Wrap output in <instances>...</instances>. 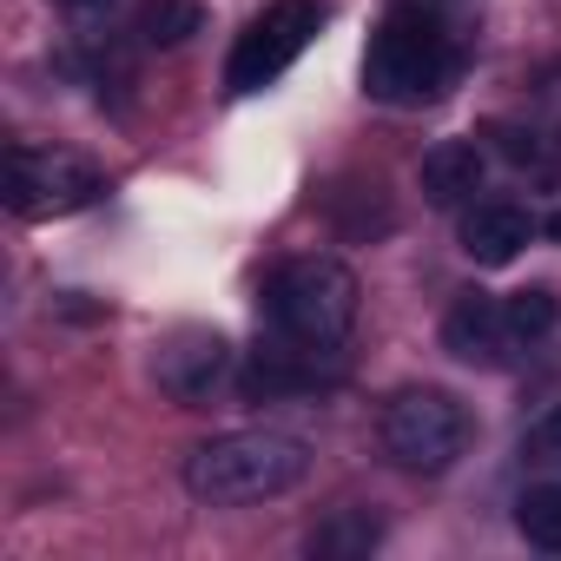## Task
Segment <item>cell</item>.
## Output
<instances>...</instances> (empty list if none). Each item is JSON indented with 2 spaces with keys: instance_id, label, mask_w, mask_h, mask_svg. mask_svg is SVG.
Wrapping results in <instances>:
<instances>
[{
  "instance_id": "obj_2",
  "label": "cell",
  "mask_w": 561,
  "mask_h": 561,
  "mask_svg": "<svg viewBox=\"0 0 561 561\" xmlns=\"http://www.w3.org/2000/svg\"><path fill=\"white\" fill-rule=\"evenodd\" d=\"M264 311L305 357H331L357 324V271L344 257H291L264 285Z\"/></svg>"
},
{
  "instance_id": "obj_15",
  "label": "cell",
  "mask_w": 561,
  "mask_h": 561,
  "mask_svg": "<svg viewBox=\"0 0 561 561\" xmlns=\"http://www.w3.org/2000/svg\"><path fill=\"white\" fill-rule=\"evenodd\" d=\"M311 383V370H298L291 364V351H271V357H257L244 377H238V390L257 403V397H285V390H305Z\"/></svg>"
},
{
  "instance_id": "obj_4",
  "label": "cell",
  "mask_w": 561,
  "mask_h": 561,
  "mask_svg": "<svg viewBox=\"0 0 561 561\" xmlns=\"http://www.w3.org/2000/svg\"><path fill=\"white\" fill-rule=\"evenodd\" d=\"M469 449V410L449 390H403L383 410V456L410 476H443Z\"/></svg>"
},
{
  "instance_id": "obj_14",
  "label": "cell",
  "mask_w": 561,
  "mask_h": 561,
  "mask_svg": "<svg viewBox=\"0 0 561 561\" xmlns=\"http://www.w3.org/2000/svg\"><path fill=\"white\" fill-rule=\"evenodd\" d=\"M502 318H508V337H515V344H541V337L554 331V318H561V305H554V291H541V285H528V291H515V298H502Z\"/></svg>"
},
{
  "instance_id": "obj_3",
  "label": "cell",
  "mask_w": 561,
  "mask_h": 561,
  "mask_svg": "<svg viewBox=\"0 0 561 561\" xmlns=\"http://www.w3.org/2000/svg\"><path fill=\"white\" fill-rule=\"evenodd\" d=\"M449 80V34L430 8H390L364 54V93L383 106H416Z\"/></svg>"
},
{
  "instance_id": "obj_10",
  "label": "cell",
  "mask_w": 561,
  "mask_h": 561,
  "mask_svg": "<svg viewBox=\"0 0 561 561\" xmlns=\"http://www.w3.org/2000/svg\"><path fill=\"white\" fill-rule=\"evenodd\" d=\"M528 238H535V218L522 205H476L462 218V251L476 264H508V257H522Z\"/></svg>"
},
{
  "instance_id": "obj_17",
  "label": "cell",
  "mask_w": 561,
  "mask_h": 561,
  "mask_svg": "<svg viewBox=\"0 0 561 561\" xmlns=\"http://www.w3.org/2000/svg\"><path fill=\"white\" fill-rule=\"evenodd\" d=\"M548 238H554V244H561V211H554V218H548Z\"/></svg>"
},
{
  "instance_id": "obj_16",
  "label": "cell",
  "mask_w": 561,
  "mask_h": 561,
  "mask_svg": "<svg viewBox=\"0 0 561 561\" xmlns=\"http://www.w3.org/2000/svg\"><path fill=\"white\" fill-rule=\"evenodd\" d=\"M528 456H535V462H554V469H561V403H554V410L541 416V430L528 436Z\"/></svg>"
},
{
  "instance_id": "obj_7",
  "label": "cell",
  "mask_w": 561,
  "mask_h": 561,
  "mask_svg": "<svg viewBox=\"0 0 561 561\" xmlns=\"http://www.w3.org/2000/svg\"><path fill=\"white\" fill-rule=\"evenodd\" d=\"M225 364H231V344H225L218 331H172V337L159 344V357H152V377H159L165 397L198 403V397L225 377Z\"/></svg>"
},
{
  "instance_id": "obj_9",
  "label": "cell",
  "mask_w": 561,
  "mask_h": 561,
  "mask_svg": "<svg viewBox=\"0 0 561 561\" xmlns=\"http://www.w3.org/2000/svg\"><path fill=\"white\" fill-rule=\"evenodd\" d=\"M482 172H489L482 146H469V139H443V146L423 152V198H430L436 211H456L462 198L482 192Z\"/></svg>"
},
{
  "instance_id": "obj_18",
  "label": "cell",
  "mask_w": 561,
  "mask_h": 561,
  "mask_svg": "<svg viewBox=\"0 0 561 561\" xmlns=\"http://www.w3.org/2000/svg\"><path fill=\"white\" fill-rule=\"evenodd\" d=\"M73 8H106V0H73Z\"/></svg>"
},
{
  "instance_id": "obj_5",
  "label": "cell",
  "mask_w": 561,
  "mask_h": 561,
  "mask_svg": "<svg viewBox=\"0 0 561 561\" xmlns=\"http://www.w3.org/2000/svg\"><path fill=\"white\" fill-rule=\"evenodd\" d=\"M324 27V8L318 0H271V8L238 34L231 60H225V87L231 93H264L277 73H285Z\"/></svg>"
},
{
  "instance_id": "obj_6",
  "label": "cell",
  "mask_w": 561,
  "mask_h": 561,
  "mask_svg": "<svg viewBox=\"0 0 561 561\" xmlns=\"http://www.w3.org/2000/svg\"><path fill=\"white\" fill-rule=\"evenodd\" d=\"M106 192V179L73 159V152H34V146H14L8 159V205L21 218H67L80 205H93Z\"/></svg>"
},
{
  "instance_id": "obj_8",
  "label": "cell",
  "mask_w": 561,
  "mask_h": 561,
  "mask_svg": "<svg viewBox=\"0 0 561 561\" xmlns=\"http://www.w3.org/2000/svg\"><path fill=\"white\" fill-rule=\"evenodd\" d=\"M443 351H449L456 364H482V370H495V364L515 351L502 305H495L489 291H462V298L449 305V318H443Z\"/></svg>"
},
{
  "instance_id": "obj_12",
  "label": "cell",
  "mask_w": 561,
  "mask_h": 561,
  "mask_svg": "<svg viewBox=\"0 0 561 561\" xmlns=\"http://www.w3.org/2000/svg\"><path fill=\"white\" fill-rule=\"evenodd\" d=\"M133 34L146 47H185L192 34H205V8H198V0H139Z\"/></svg>"
},
{
  "instance_id": "obj_11",
  "label": "cell",
  "mask_w": 561,
  "mask_h": 561,
  "mask_svg": "<svg viewBox=\"0 0 561 561\" xmlns=\"http://www.w3.org/2000/svg\"><path fill=\"white\" fill-rule=\"evenodd\" d=\"M377 541H383V522H377L370 508H337L331 522L311 528V554H318V561H357V554H370Z\"/></svg>"
},
{
  "instance_id": "obj_1",
  "label": "cell",
  "mask_w": 561,
  "mask_h": 561,
  "mask_svg": "<svg viewBox=\"0 0 561 561\" xmlns=\"http://www.w3.org/2000/svg\"><path fill=\"white\" fill-rule=\"evenodd\" d=\"M311 443L291 430H231L192 449L185 462V489L211 508H251V502H277L311 476Z\"/></svg>"
},
{
  "instance_id": "obj_13",
  "label": "cell",
  "mask_w": 561,
  "mask_h": 561,
  "mask_svg": "<svg viewBox=\"0 0 561 561\" xmlns=\"http://www.w3.org/2000/svg\"><path fill=\"white\" fill-rule=\"evenodd\" d=\"M515 528H522L535 548L561 554V482H535V489H522V502H515Z\"/></svg>"
}]
</instances>
